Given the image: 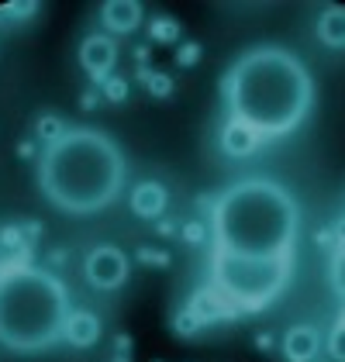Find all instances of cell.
<instances>
[{
	"label": "cell",
	"instance_id": "obj_1",
	"mask_svg": "<svg viewBox=\"0 0 345 362\" xmlns=\"http://www.w3.org/2000/svg\"><path fill=\"white\" fill-rule=\"evenodd\" d=\"M228 117L249 124L262 141L297 132L315 107V76L287 45H252L221 76Z\"/></svg>",
	"mask_w": 345,
	"mask_h": 362
},
{
	"label": "cell",
	"instance_id": "obj_2",
	"mask_svg": "<svg viewBox=\"0 0 345 362\" xmlns=\"http://www.w3.org/2000/svg\"><path fill=\"white\" fill-rule=\"evenodd\" d=\"M128 176L124 152L97 128H66L38 156V190L62 214H100L117 200Z\"/></svg>",
	"mask_w": 345,
	"mask_h": 362
},
{
	"label": "cell",
	"instance_id": "obj_3",
	"mask_svg": "<svg viewBox=\"0 0 345 362\" xmlns=\"http://www.w3.org/2000/svg\"><path fill=\"white\" fill-rule=\"evenodd\" d=\"M207 224L211 249L280 259L293 255L300 235V204L283 183L269 176H249L214 194Z\"/></svg>",
	"mask_w": 345,
	"mask_h": 362
},
{
	"label": "cell",
	"instance_id": "obj_4",
	"mask_svg": "<svg viewBox=\"0 0 345 362\" xmlns=\"http://www.w3.org/2000/svg\"><path fill=\"white\" fill-rule=\"evenodd\" d=\"M69 286L45 266L31 262V245L0 266V345L35 356L62 341L69 317Z\"/></svg>",
	"mask_w": 345,
	"mask_h": 362
},
{
	"label": "cell",
	"instance_id": "obj_5",
	"mask_svg": "<svg viewBox=\"0 0 345 362\" xmlns=\"http://www.w3.org/2000/svg\"><path fill=\"white\" fill-rule=\"evenodd\" d=\"M293 276V255L280 259H256L238 252L211 249V286L245 314H262L276 304Z\"/></svg>",
	"mask_w": 345,
	"mask_h": 362
},
{
	"label": "cell",
	"instance_id": "obj_6",
	"mask_svg": "<svg viewBox=\"0 0 345 362\" xmlns=\"http://www.w3.org/2000/svg\"><path fill=\"white\" fill-rule=\"evenodd\" d=\"M86 283L100 293H111L117 286L128 283V273H131V262L128 255L117 249V245H97V249L86 252Z\"/></svg>",
	"mask_w": 345,
	"mask_h": 362
},
{
	"label": "cell",
	"instance_id": "obj_7",
	"mask_svg": "<svg viewBox=\"0 0 345 362\" xmlns=\"http://www.w3.org/2000/svg\"><path fill=\"white\" fill-rule=\"evenodd\" d=\"M80 66L83 73L100 86L107 76H115V66H117V42L111 35L97 31V35H86L80 42Z\"/></svg>",
	"mask_w": 345,
	"mask_h": 362
},
{
	"label": "cell",
	"instance_id": "obj_8",
	"mask_svg": "<svg viewBox=\"0 0 345 362\" xmlns=\"http://www.w3.org/2000/svg\"><path fill=\"white\" fill-rule=\"evenodd\" d=\"M187 307L197 314V321H201L204 328H211V325H225V321H238V317H242V310L231 307L211 283H207V286H197V290L190 293Z\"/></svg>",
	"mask_w": 345,
	"mask_h": 362
},
{
	"label": "cell",
	"instance_id": "obj_9",
	"mask_svg": "<svg viewBox=\"0 0 345 362\" xmlns=\"http://www.w3.org/2000/svg\"><path fill=\"white\" fill-rule=\"evenodd\" d=\"M100 332H104V325H100V317L93 314V310H86V307H73L69 310V317H66V328H62V341L69 345V349H93L97 341H100Z\"/></svg>",
	"mask_w": 345,
	"mask_h": 362
},
{
	"label": "cell",
	"instance_id": "obj_10",
	"mask_svg": "<svg viewBox=\"0 0 345 362\" xmlns=\"http://www.w3.org/2000/svg\"><path fill=\"white\" fill-rule=\"evenodd\" d=\"M128 204H131V214L135 218H145V221H159L166 204H170V190L159 183V180H142L131 187L128 194Z\"/></svg>",
	"mask_w": 345,
	"mask_h": 362
},
{
	"label": "cell",
	"instance_id": "obj_11",
	"mask_svg": "<svg viewBox=\"0 0 345 362\" xmlns=\"http://www.w3.org/2000/svg\"><path fill=\"white\" fill-rule=\"evenodd\" d=\"M321 349H324V341L315 325H293L283 334V359L287 362H315Z\"/></svg>",
	"mask_w": 345,
	"mask_h": 362
},
{
	"label": "cell",
	"instance_id": "obj_12",
	"mask_svg": "<svg viewBox=\"0 0 345 362\" xmlns=\"http://www.w3.org/2000/svg\"><path fill=\"white\" fill-rule=\"evenodd\" d=\"M100 25L104 35H128L142 25V4L139 0H107L100 7Z\"/></svg>",
	"mask_w": 345,
	"mask_h": 362
},
{
	"label": "cell",
	"instance_id": "obj_13",
	"mask_svg": "<svg viewBox=\"0 0 345 362\" xmlns=\"http://www.w3.org/2000/svg\"><path fill=\"white\" fill-rule=\"evenodd\" d=\"M218 141H221V152H225L228 159H249V156H256L259 148H262V139H259L249 124H242V121H235V117H228V121L221 124Z\"/></svg>",
	"mask_w": 345,
	"mask_h": 362
},
{
	"label": "cell",
	"instance_id": "obj_14",
	"mask_svg": "<svg viewBox=\"0 0 345 362\" xmlns=\"http://www.w3.org/2000/svg\"><path fill=\"white\" fill-rule=\"evenodd\" d=\"M317 42L328 49H345V7H328L317 18Z\"/></svg>",
	"mask_w": 345,
	"mask_h": 362
},
{
	"label": "cell",
	"instance_id": "obj_15",
	"mask_svg": "<svg viewBox=\"0 0 345 362\" xmlns=\"http://www.w3.org/2000/svg\"><path fill=\"white\" fill-rule=\"evenodd\" d=\"M148 38H152L156 45H180V42H183V28H180V21L170 18V14H156V18L148 21Z\"/></svg>",
	"mask_w": 345,
	"mask_h": 362
},
{
	"label": "cell",
	"instance_id": "obj_16",
	"mask_svg": "<svg viewBox=\"0 0 345 362\" xmlns=\"http://www.w3.org/2000/svg\"><path fill=\"white\" fill-rule=\"evenodd\" d=\"M135 80L145 83V90L156 100H166V97H172V90H176V80H172L170 73H159V69H135Z\"/></svg>",
	"mask_w": 345,
	"mask_h": 362
},
{
	"label": "cell",
	"instance_id": "obj_17",
	"mask_svg": "<svg viewBox=\"0 0 345 362\" xmlns=\"http://www.w3.org/2000/svg\"><path fill=\"white\" fill-rule=\"evenodd\" d=\"M328 283H332V293L345 304V245H335L328 255Z\"/></svg>",
	"mask_w": 345,
	"mask_h": 362
},
{
	"label": "cell",
	"instance_id": "obj_18",
	"mask_svg": "<svg viewBox=\"0 0 345 362\" xmlns=\"http://www.w3.org/2000/svg\"><path fill=\"white\" fill-rule=\"evenodd\" d=\"M324 356L332 362H345V314L335 317V325L328 328V338H324Z\"/></svg>",
	"mask_w": 345,
	"mask_h": 362
},
{
	"label": "cell",
	"instance_id": "obj_19",
	"mask_svg": "<svg viewBox=\"0 0 345 362\" xmlns=\"http://www.w3.org/2000/svg\"><path fill=\"white\" fill-rule=\"evenodd\" d=\"M66 135V124H62V117L59 114H42L38 121H35V139L45 141V145H52Z\"/></svg>",
	"mask_w": 345,
	"mask_h": 362
},
{
	"label": "cell",
	"instance_id": "obj_20",
	"mask_svg": "<svg viewBox=\"0 0 345 362\" xmlns=\"http://www.w3.org/2000/svg\"><path fill=\"white\" fill-rule=\"evenodd\" d=\"M201 321H197V314L190 310V307H180L176 314H172V334H180V338H194V334H201Z\"/></svg>",
	"mask_w": 345,
	"mask_h": 362
},
{
	"label": "cell",
	"instance_id": "obj_21",
	"mask_svg": "<svg viewBox=\"0 0 345 362\" xmlns=\"http://www.w3.org/2000/svg\"><path fill=\"white\" fill-rule=\"evenodd\" d=\"M180 238H183L187 245H204V242L211 238V224L201 221V218H190V221L180 224Z\"/></svg>",
	"mask_w": 345,
	"mask_h": 362
},
{
	"label": "cell",
	"instance_id": "obj_22",
	"mask_svg": "<svg viewBox=\"0 0 345 362\" xmlns=\"http://www.w3.org/2000/svg\"><path fill=\"white\" fill-rule=\"evenodd\" d=\"M128 93H131V86H128L124 76H107V80L100 83V97H104L107 104H124Z\"/></svg>",
	"mask_w": 345,
	"mask_h": 362
},
{
	"label": "cell",
	"instance_id": "obj_23",
	"mask_svg": "<svg viewBox=\"0 0 345 362\" xmlns=\"http://www.w3.org/2000/svg\"><path fill=\"white\" fill-rule=\"evenodd\" d=\"M135 259H139L142 266H152V269H170V266H172V255H170V252L156 249V245H139Z\"/></svg>",
	"mask_w": 345,
	"mask_h": 362
},
{
	"label": "cell",
	"instance_id": "obj_24",
	"mask_svg": "<svg viewBox=\"0 0 345 362\" xmlns=\"http://www.w3.org/2000/svg\"><path fill=\"white\" fill-rule=\"evenodd\" d=\"M0 245L11 252H21V249H28V238H25V231H21V224H4L0 228Z\"/></svg>",
	"mask_w": 345,
	"mask_h": 362
},
{
	"label": "cell",
	"instance_id": "obj_25",
	"mask_svg": "<svg viewBox=\"0 0 345 362\" xmlns=\"http://www.w3.org/2000/svg\"><path fill=\"white\" fill-rule=\"evenodd\" d=\"M201 59H204L201 42H180V45H176V66H180V69H194Z\"/></svg>",
	"mask_w": 345,
	"mask_h": 362
},
{
	"label": "cell",
	"instance_id": "obj_26",
	"mask_svg": "<svg viewBox=\"0 0 345 362\" xmlns=\"http://www.w3.org/2000/svg\"><path fill=\"white\" fill-rule=\"evenodd\" d=\"M0 14H4L7 21H28V18L38 14V4H35V0H14V4L0 7Z\"/></svg>",
	"mask_w": 345,
	"mask_h": 362
},
{
	"label": "cell",
	"instance_id": "obj_27",
	"mask_svg": "<svg viewBox=\"0 0 345 362\" xmlns=\"http://www.w3.org/2000/svg\"><path fill=\"white\" fill-rule=\"evenodd\" d=\"M100 100H104V97H100V90H83V93H80V111L93 114L97 107H100Z\"/></svg>",
	"mask_w": 345,
	"mask_h": 362
},
{
	"label": "cell",
	"instance_id": "obj_28",
	"mask_svg": "<svg viewBox=\"0 0 345 362\" xmlns=\"http://www.w3.org/2000/svg\"><path fill=\"white\" fill-rule=\"evenodd\" d=\"M131 56H135V69H152V45H135Z\"/></svg>",
	"mask_w": 345,
	"mask_h": 362
},
{
	"label": "cell",
	"instance_id": "obj_29",
	"mask_svg": "<svg viewBox=\"0 0 345 362\" xmlns=\"http://www.w3.org/2000/svg\"><path fill=\"white\" fill-rule=\"evenodd\" d=\"M315 242H317V249L332 252L335 245H339V242H335V228H332V224H328V228H321V231L315 235Z\"/></svg>",
	"mask_w": 345,
	"mask_h": 362
},
{
	"label": "cell",
	"instance_id": "obj_30",
	"mask_svg": "<svg viewBox=\"0 0 345 362\" xmlns=\"http://www.w3.org/2000/svg\"><path fill=\"white\" fill-rule=\"evenodd\" d=\"M66 262H69V252L66 249H52L45 255V269H52V273H56L59 266H66Z\"/></svg>",
	"mask_w": 345,
	"mask_h": 362
},
{
	"label": "cell",
	"instance_id": "obj_31",
	"mask_svg": "<svg viewBox=\"0 0 345 362\" xmlns=\"http://www.w3.org/2000/svg\"><path fill=\"white\" fill-rule=\"evenodd\" d=\"M252 341H256L259 352H273V349H276V334L273 332H256L252 334Z\"/></svg>",
	"mask_w": 345,
	"mask_h": 362
},
{
	"label": "cell",
	"instance_id": "obj_32",
	"mask_svg": "<svg viewBox=\"0 0 345 362\" xmlns=\"http://www.w3.org/2000/svg\"><path fill=\"white\" fill-rule=\"evenodd\" d=\"M131 349H135L131 334H128V332H117L115 334V352H117V356H131Z\"/></svg>",
	"mask_w": 345,
	"mask_h": 362
},
{
	"label": "cell",
	"instance_id": "obj_33",
	"mask_svg": "<svg viewBox=\"0 0 345 362\" xmlns=\"http://www.w3.org/2000/svg\"><path fill=\"white\" fill-rule=\"evenodd\" d=\"M21 231H25L28 245H35V242L42 238V221H21Z\"/></svg>",
	"mask_w": 345,
	"mask_h": 362
},
{
	"label": "cell",
	"instance_id": "obj_34",
	"mask_svg": "<svg viewBox=\"0 0 345 362\" xmlns=\"http://www.w3.org/2000/svg\"><path fill=\"white\" fill-rule=\"evenodd\" d=\"M176 231H180V224L166 221V218H159V221H156V235H159V238H172Z\"/></svg>",
	"mask_w": 345,
	"mask_h": 362
},
{
	"label": "cell",
	"instance_id": "obj_35",
	"mask_svg": "<svg viewBox=\"0 0 345 362\" xmlns=\"http://www.w3.org/2000/svg\"><path fill=\"white\" fill-rule=\"evenodd\" d=\"M18 159H25V163L35 159V141H18Z\"/></svg>",
	"mask_w": 345,
	"mask_h": 362
},
{
	"label": "cell",
	"instance_id": "obj_36",
	"mask_svg": "<svg viewBox=\"0 0 345 362\" xmlns=\"http://www.w3.org/2000/svg\"><path fill=\"white\" fill-rule=\"evenodd\" d=\"M194 204H197V211H204V214H211V207H214V194H201L197 200H194Z\"/></svg>",
	"mask_w": 345,
	"mask_h": 362
},
{
	"label": "cell",
	"instance_id": "obj_37",
	"mask_svg": "<svg viewBox=\"0 0 345 362\" xmlns=\"http://www.w3.org/2000/svg\"><path fill=\"white\" fill-rule=\"evenodd\" d=\"M111 362H131V356H117V352H115V359H111Z\"/></svg>",
	"mask_w": 345,
	"mask_h": 362
},
{
	"label": "cell",
	"instance_id": "obj_38",
	"mask_svg": "<svg viewBox=\"0 0 345 362\" xmlns=\"http://www.w3.org/2000/svg\"><path fill=\"white\" fill-rule=\"evenodd\" d=\"M315 362H332V359H328V356H317V359Z\"/></svg>",
	"mask_w": 345,
	"mask_h": 362
},
{
	"label": "cell",
	"instance_id": "obj_39",
	"mask_svg": "<svg viewBox=\"0 0 345 362\" xmlns=\"http://www.w3.org/2000/svg\"><path fill=\"white\" fill-rule=\"evenodd\" d=\"M152 362H159V359H152Z\"/></svg>",
	"mask_w": 345,
	"mask_h": 362
}]
</instances>
